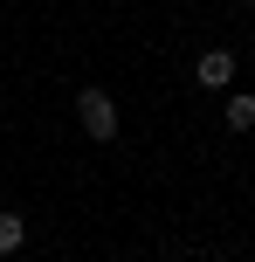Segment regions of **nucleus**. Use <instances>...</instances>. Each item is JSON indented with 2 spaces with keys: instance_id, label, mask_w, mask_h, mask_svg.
<instances>
[{
  "instance_id": "1",
  "label": "nucleus",
  "mask_w": 255,
  "mask_h": 262,
  "mask_svg": "<svg viewBox=\"0 0 255 262\" xmlns=\"http://www.w3.org/2000/svg\"><path fill=\"white\" fill-rule=\"evenodd\" d=\"M76 124L90 131L97 145H110V138H118V97L97 90V83H90V90H76Z\"/></svg>"
},
{
  "instance_id": "2",
  "label": "nucleus",
  "mask_w": 255,
  "mask_h": 262,
  "mask_svg": "<svg viewBox=\"0 0 255 262\" xmlns=\"http://www.w3.org/2000/svg\"><path fill=\"white\" fill-rule=\"evenodd\" d=\"M193 83H200V90H228V83H235V49H200Z\"/></svg>"
},
{
  "instance_id": "3",
  "label": "nucleus",
  "mask_w": 255,
  "mask_h": 262,
  "mask_svg": "<svg viewBox=\"0 0 255 262\" xmlns=\"http://www.w3.org/2000/svg\"><path fill=\"white\" fill-rule=\"evenodd\" d=\"M221 118H228V131H255V90H235L221 104Z\"/></svg>"
},
{
  "instance_id": "4",
  "label": "nucleus",
  "mask_w": 255,
  "mask_h": 262,
  "mask_svg": "<svg viewBox=\"0 0 255 262\" xmlns=\"http://www.w3.org/2000/svg\"><path fill=\"white\" fill-rule=\"evenodd\" d=\"M21 242H28V221H21L14 207H0V255H14Z\"/></svg>"
},
{
  "instance_id": "5",
  "label": "nucleus",
  "mask_w": 255,
  "mask_h": 262,
  "mask_svg": "<svg viewBox=\"0 0 255 262\" xmlns=\"http://www.w3.org/2000/svg\"><path fill=\"white\" fill-rule=\"evenodd\" d=\"M248 49H255V35H248Z\"/></svg>"
},
{
  "instance_id": "6",
  "label": "nucleus",
  "mask_w": 255,
  "mask_h": 262,
  "mask_svg": "<svg viewBox=\"0 0 255 262\" xmlns=\"http://www.w3.org/2000/svg\"><path fill=\"white\" fill-rule=\"evenodd\" d=\"M248 7H255V0H248Z\"/></svg>"
}]
</instances>
